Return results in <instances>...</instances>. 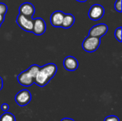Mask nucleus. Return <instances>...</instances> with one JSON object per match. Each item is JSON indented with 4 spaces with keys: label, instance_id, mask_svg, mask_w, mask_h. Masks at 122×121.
I'll return each mask as SVG.
<instances>
[{
    "label": "nucleus",
    "instance_id": "1",
    "mask_svg": "<svg viewBox=\"0 0 122 121\" xmlns=\"http://www.w3.org/2000/svg\"><path fill=\"white\" fill-rule=\"evenodd\" d=\"M56 71L57 66L52 63L40 67V69L34 78V83L39 87L45 86L56 75Z\"/></svg>",
    "mask_w": 122,
    "mask_h": 121
},
{
    "label": "nucleus",
    "instance_id": "2",
    "mask_svg": "<svg viewBox=\"0 0 122 121\" xmlns=\"http://www.w3.org/2000/svg\"><path fill=\"white\" fill-rule=\"evenodd\" d=\"M100 44L101 38L88 36L82 43V48L88 53H93L98 49Z\"/></svg>",
    "mask_w": 122,
    "mask_h": 121
},
{
    "label": "nucleus",
    "instance_id": "3",
    "mask_svg": "<svg viewBox=\"0 0 122 121\" xmlns=\"http://www.w3.org/2000/svg\"><path fill=\"white\" fill-rule=\"evenodd\" d=\"M16 23L18 26L24 31L27 32H32L34 24V19L32 18L26 17L19 14L16 18Z\"/></svg>",
    "mask_w": 122,
    "mask_h": 121
},
{
    "label": "nucleus",
    "instance_id": "4",
    "mask_svg": "<svg viewBox=\"0 0 122 121\" xmlns=\"http://www.w3.org/2000/svg\"><path fill=\"white\" fill-rule=\"evenodd\" d=\"M31 100V94L28 90H21L15 96V101L21 107H24L29 103Z\"/></svg>",
    "mask_w": 122,
    "mask_h": 121
},
{
    "label": "nucleus",
    "instance_id": "5",
    "mask_svg": "<svg viewBox=\"0 0 122 121\" xmlns=\"http://www.w3.org/2000/svg\"><path fill=\"white\" fill-rule=\"evenodd\" d=\"M104 14V9L100 4H94L91 6L89 11V17L93 21L101 19Z\"/></svg>",
    "mask_w": 122,
    "mask_h": 121
},
{
    "label": "nucleus",
    "instance_id": "6",
    "mask_svg": "<svg viewBox=\"0 0 122 121\" xmlns=\"http://www.w3.org/2000/svg\"><path fill=\"white\" fill-rule=\"evenodd\" d=\"M107 31H108L107 25L105 24H99L92 26L90 29L89 31V36L102 38L107 33Z\"/></svg>",
    "mask_w": 122,
    "mask_h": 121
},
{
    "label": "nucleus",
    "instance_id": "7",
    "mask_svg": "<svg viewBox=\"0 0 122 121\" xmlns=\"http://www.w3.org/2000/svg\"><path fill=\"white\" fill-rule=\"evenodd\" d=\"M17 81L23 86L29 87L34 83V78L31 75V73L26 70L21 73H19L17 76Z\"/></svg>",
    "mask_w": 122,
    "mask_h": 121
},
{
    "label": "nucleus",
    "instance_id": "8",
    "mask_svg": "<svg viewBox=\"0 0 122 121\" xmlns=\"http://www.w3.org/2000/svg\"><path fill=\"white\" fill-rule=\"evenodd\" d=\"M46 29V23L41 18H36L34 19L32 33L36 36H41L44 34Z\"/></svg>",
    "mask_w": 122,
    "mask_h": 121
},
{
    "label": "nucleus",
    "instance_id": "9",
    "mask_svg": "<svg viewBox=\"0 0 122 121\" xmlns=\"http://www.w3.org/2000/svg\"><path fill=\"white\" fill-rule=\"evenodd\" d=\"M19 14L23 16L32 18L35 12V8L32 4L29 2H25L20 5L19 8Z\"/></svg>",
    "mask_w": 122,
    "mask_h": 121
},
{
    "label": "nucleus",
    "instance_id": "10",
    "mask_svg": "<svg viewBox=\"0 0 122 121\" xmlns=\"http://www.w3.org/2000/svg\"><path fill=\"white\" fill-rule=\"evenodd\" d=\"M64 67L69 71H74L79 67V62L76 58L71 56H69L64 59Z\"/></svg>",
    "mask_w": 122,
    "mask_h": 121
},
{
    "label": "nucleus",
    "instance_id": "11",
    "mask_svg": "<svg viewBox=\"0 0 122 121\" xmlns=\"http://www.w3.org/2000/svg\"><path fill=\"white\" fill-rule=\"evenodd\" d=\"M64 14H65L61 11H56L52 13L50 17V21L51 25L54 27H61Z\"/></svg>",
    "mask_w": 122,
    "mask_h": 121
},
{
    "label": "nucleus",
    "instance_id": "12",
    "mask_svg": "<svg viewBox=\"0 0 122 121\" xmlns=\"http://www.w3.org/2000/svg\"><path fill=\"white\" fill-rule=\"evenodd\" d=\"M74 21H75V18L72 14H65L64 19H63L61 27L64 29H69L74 25Z\"/></svg>",
    "mask_w": 122,
    "mask_h": 121
},
{
    "label": "nucleus",
    "instance_id": "13",
    "mask_svg": "<svg viewBox=\"0 0 122 121\" xmlns=\"http://www.w3.org/2000/svg\"><path fill=\"white\" fill-rule=\"evenodd\" d=\"M0 121H16V118L12 113L5 112L0 116Z\"/></svg>",
    "mask_w": 122,
    "mask_h": 121
},
{
    "label": "nucleus",
    "instance_id": "14",
    "mask_svg": "<svg viewBox=\"0 0 122 121\" xmlns=\"http://www.w3.org/2000/svg\"><path fill=\"white\" fill-rule=\"evenodd\" d=\"M39 69H40V66H39L36 65V64H34V65H31V66L27 69V71H28L31 73V75L35 78V77H36V76L38 71H39Z\"/></svg>",
    "mask_w": 122,
    "mask_h": 121
},
{
    "label": "nucleus",
    "instance_id": "15",
    "mask_svg": "<svg viewBox=\"0 0 122 121\" xmlns=\"http://www.w3.org/2000/svg\"><path fill=\"white\" fill-rule=\"evenodd\" d=\"M122 27H119L115 30V32H114L115 38L119 42H122Z\"/></svg>",
    "mask_w": 122,
    "mask_h": 121
},
{
    "label": "nucleus",
    "instance_id": "16",
    "mask_svg": "<svg viewBox=\"0 0 122 121\" xmlns=\"http://www.w3.org/2000/svg\"><path fill=\"white\" fill-rule=\"evenodd\" d=\"M8 7L4 3H0V14L5 16V14L7 12Z\"/></svg>",
    "mask_w": 122,
    "mask_h": 121
},
{
    "label": "nucleus",
    "instance_id": "17",
    "mask_svg": "<svg viewBox=\"0 0 122 121\" xmlns=\"http://www.w3.org/2000/svg\"><path fill=\"white\" fill-rule=\"evenodd\" d=\"M114 9L118 12H122V0H117L114 4Z\"/></svg>",
    "mask_w": 122,
    "mask_h": 121
},
{
    "label": "nucleus",
    "instance_id": "18",
    "mask_svg": "<svg viewBox=\"0 0 122 121\" xmlns=\"http://www.w3.org/2000/svg\"><path fill=\"white\" fill-rule=\"evenodd\" d=\"M104 121H119V119L117 116H107Z\"/></svg>",
    "mask_w": 122,
    "mask_h": 121
},
{
    "label": "nucleus",
    "instance_id": "19",
    "mask_svg": "<svg viewBox=\"0 0 122 121\" xmlns=\"http://www.w3.org/2000/svg\"><path fill=\"white\" fill-rule=\"evenodd\" d=\"M1 109L3 111L6 112V111H8L9 109V106L8 104H6V103H4V104H2V105L1 106Z\"/></svg>",
    "mask_w": 122,
    "mask_h": 121
},
{
    "label": "nucleus",
    "instance_id": "20",
    "mask_svg": "<svg viewBox=\"0 0 122 121\" xmlns=\"http://www.w3.org/2000/svg\"><path fill=\"white\" fill-rule=\"evenodd\" d=\"M4 21V16L0 14V24H2Z\"/></svg>",
    "mask_w": 122,
    "mask_h": 121
},
{
    "label": "nucleus",
    "instance_id": "21",
    "mask_svg": "<svg viewBox=\"0 0 122 121\" xmlns=\"http://www.w3.org/2000/svg\"><path fill=\"white\" fill-rule=\"evenodd\" d=\"M2 88H3V80H2V78L0 77V91L2 89Z\"/></svg>",
    "mask_w": 122,
    "mask_h": 121
},
{
    "label": "nucleus",
    "instance_id": "22",
    "mask_svg": "<svg viewBox=\"0 0 122 121\" xmlns=\"http://www.w3.org/2000/svg\"><path fill=\"white\" fill-rule=\"evenodd\" d=\"M61 121H75L74 120H73V119H71V118H63L62 120Z\"/></svg>",
    "mask_w": 122,
    "mask_h": 121
},
{
    "label": "nucleus",
    "instance_id": "23",
    "mask_svg": "<svg viewBox=\"0 0 122 121\" xmlns=\"http://www.w3.org/2000/svg\"><path fill=\"white\" fill-rule=\"evenodd\" d=\"M76 1H79V2H85V1H86L87 0H76Z\"/></svg>",
    "mask_w": 122,
    "mask_h": 121
},
{
    "label": "nucleus",
    "instance_id": "24",
    "mask_svg": "<svg viewBox=\"0 0 122 121\" xmlns=\"http://www.w3.org/2000/svg\"><path fill=\"white\" fill-rule=\"evenodd\" d=\"M1 24H0V27H1Z\"/></svg>",
    "mask_w": 122,
    "mask_h": 121
}]
</instances>
